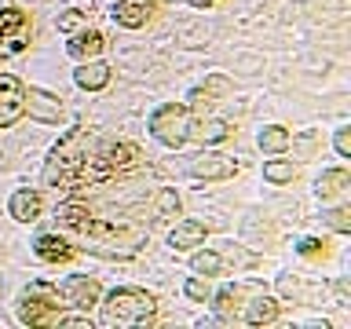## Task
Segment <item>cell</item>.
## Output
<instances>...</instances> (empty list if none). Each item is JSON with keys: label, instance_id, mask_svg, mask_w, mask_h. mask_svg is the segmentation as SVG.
Wrapping results in <instances>:
<instances>
[{"label": "cell", "instance_id": "6da1fadb", "mask_svg": "<svg viewBox=\"0 0 351 329\" xmlns=\"http://www.w3.org/2000/svg\"><path fill=\"white\" fill-rule=\"evenodd\" d=\"M59 223L77 230L84 241H88V252H95V256H106V260H128L136 256L139 245H143V234L132 227H117V223H103V219H95L88 212L84 205H59Z\"/></svg>", "mask_w": 351, "mask_h": 329}, {"label": "cell", "instance_id": "7a4b0ae2", "mask_svg": "<svg viewBox=\"0 0 351 329\" xmlns=\"http://www.w3.org/2000/svg\"><path fill=\"white\" fill-rule=\"evenodd\" d=\"M95 147H99V139L88 128H70L55 143L51 158L44 164V183L55 186V191H81V172Z\"/></svg>", "mask_w": 351, "mask_h": 329}, {"label": "cell", "instance_id": "3957f363", "mask_svg": "<svg viewBox=\"0 0 351 329\" xmlns=\"http://www.w3.org/2000/svg\"><path fill=\"white\" fill-rule=\"evenodd\" d=\"M143 164V150L136 143H99L81 172V186H99L114 175H125Z\"/></svg>", "mask_w": 351, "mask_h": 329}, {"label": "cell", "instance_id": "277c9868", "mask_svg": "<svg viewBox=\"0 0 351 329\" xmlns=\"http://www.w3.org/2000/svg\"><path fill=\"white\" fill-rule=\"evenodd\" d=\"M99 307H103V326H150L158 318V300L136 285H121Z\"/></svg>", "mask_w": 351, "mask_h": 329}, {"label": "cell", "instance_id": "5b68a950", "mask_svg": "<svg viewBox=\"0 0 351 329\" xmlns=\"http://www.w3.org/2000/svg\"><path fill=\"white\" fill-rule=\"evenodd\" d=\"M62 296L55 285L48 282H37V285H29L26 293L19 296V318L26 326H59V318H62Z\"/></svg>", "mask_w": 351, "mask_h": 329}, {"label": "cell", "instance_id": "8992f818", "mask_svg": "<svg viewBox=\"0 0 351 329\" xmlns=\"http://www.w3.org/2000/svg\"><path fill=\"white\" fill-rule=\"evenodd\" d=\"M150 132H154V139L165 143V147H183L186 136H191V110L180 106V103L158 106L150 117Z\"/></svg>", "mask_w": 351, "mask_h": 329}, {"label": "cell", "instance_id": "52a82bcc", "mask_svg": "<svg viewBox=\"0 0 351 329\" xmlns=\"http://www.w3.org/2000/svg\"><path fill=\"white\" fill-rule=\"evenodd\" d=\"M33 22L22 8H0V55H19L29 48Z\"/></svg>", "mask_w": 351, "mask_h": 329}, {"label": "cell", "instance_id": "ba28073f", "mask_svg": "<svg viewBox=\"0 0 351 329\" xmlns=\"http://www.w3.org/2000/svg\"><path fill=\"white\" fill-rule=\"evenodd\" d=\"M59 296L66 307H81V311H92L99 304V282L88 278V274H70L62 285H59Z\"/></svg>", "mask_w": 351, "mask_h": 329}, {"label": "cell", "instance_id": "9c48e42d", "mask_svg": "<svg viewBox=\"0 0 351 329\" xmlns=\"http://www.w3.org/2000/svg\"><path fill=\"white\" fill-rule=\"evenodd\" d=\"M22 99H26V84L11 73H0V128H11L22 114H26V110H22Z\"/></svg>", "mask_w": 351, "mask_h": 329}, {"label": "cell", "instance_id": "30bf717a", "mask_svg": "<svg viewBox=\"0 0 351 329\" xmlns=\"http://www.w3.org/2000/svg\"><path fill=\"white\" fill-rule=\"evenodd\" d=\"M22 110L40 121V125H55V121L62 117V103L48 92H40V88H26V99H22Z\"/></svg>", "mask_w": 351, "mask_h": 329}, {"label": "cell", "instance_id": "8fae6325", "mask_svg": "<svg viewBox=\"0 0 351 329\" xmlns=\"http://www.w3.org/2000/svg\"><path fill=\"white\" fill-rule=\"evenodd\" d=\"M158 11V0H117L114 8V22L125 29H143Z\"/></svg>", "mask_w": 351, "mask_h": 329}, {"label": "cell", "instance_id": "7c38bea8", "mask_svg": "<svg viewBox=\"0 0 351 329\" xmlns=\"http://www.w3.org/2000/svg\"><path fill=\"white\" fill-rule=\"evenodd\" d=\"M234 172H238V161L230 154H202L191 164V175H197V180H230Z\"/></svg>", "mask_w": 351, "mask_h": 329}, {"label": "cell", "instance_id": "4fadbf2b", "mask_svg": "<svg viewBox=\"0 0 351 329\" xmlns=\"http://www.w3.org/2000/svg\"><path fill=\"white\" fill-rule=\"evenodd\" d=\"M238 318L245 326H271L274 318H278V304H274V296H267V293H252V300L241 304Z\"/></svg>", "mask_w": 351, "mask_h": 329}, {"label": "cell", "instance_id": "5bb4252c", "mask_svg": "<svg viewBox=\"0 0 351 329\" xmlns=\"http://www.w3.org/2000/svg\"><path fill=\"white\" fill-rule=\"evenodd\" d=\"M11 216L19 219V223H33V219H40L44 212V202H40V194L37 191H29V186H22V191L11 194Z\"/></svg>", "mask_w": 351, "mask_h": 329}, {"label": "cell", "instance_id": "9a60e30c", "mask_svg": "<svg viewBox=\"0 0 351 329\" xmlns=\"http://www.w3.org/2000/svg\"><path fill=\"white\" fill-rule=\"evenodd\" d=\"M33 249H37V256L48 260V263H66V260H73V245H70L66 238H59V234H40L37 241H33Z\"/></svg>", "mask_w": 351, "mask_h": 329}, {"label": "cell", "instance_id": "2e32d148", "mask_svg": "<svg viewBox=\"0 0 351 329\" xmlns=\"http://www.w3.org/2000/svg\"><path fill=\"white\" fill-rule=\"evenodd\" d=\"M66 48H70L73 59L88 62V59H95V55L106 48V37H103L99 29H84V33H77V37H70V44H66Z\"/></svg>", "mask_w": 351, "mask_h": 329}, {"label": "cell", "instance_id": "e0dca14e", "mask_svg": "<svg viewBox=\"0 0 351 329\" xmlns=\"http://www.w3.org/2000/svg\"><path fill=\"white\" fill-rule=\"evenodd\" d=\"M348 186H351V175L344 169H329L322 172V180H318V202H337V197H344L348 194Z\"/></svg>", "mask_w": 351, "mask_h": 329}, {"label": "cell", "instance_id": "ac0fdd59", "mask_svg": "<svg viewBox=\"0 0 351 329\" xmlns=\"http://www.w3.org/2000/svg\"><path fill=\"white\" fill-rule=\"evenodd\" d=\"M169 245H172V249H180V252L205 245V223H197V219H183V223L172 230Z\"/></svg>", "mask_w": 351, "mask_h": 329}, {"label": "cell", "instance_id": "d6986e66", "mask_svg": "<svg viewBox=\"0 0 351 329\" xmlns=\"http://www.w3.org/2000/svg\"><path fill=\"white\" fill-rule=\"evenodd\" d=\"M73 81L81 84L84 92H103V88L110 84V66H106V62H95V59H92V62H84L81 70L73 73Z\"/></svg>", "mask_w": 351, "mask_h": 329}, {"label": "cell", "instance_id": "ffe728a7", "mask_svg": "<svg viewBox=\"0 0 351 329\" xmlns=\"http://www.w3.org/2000/svg\"><path fill=\"white\" fill-rule=\"evenodd\" d=\"M227 136H230L227 121H219V117H202L197 125L191 121V136H186V139H197V143H223Z\"/></svg>", "mask_w": 351, "mask_h": 329}, {"label": "cell", "instance_id": "44dd1931", "mask_svg": "<svg viewBox=\"0 0 351 329\" xmlns=\"http://www.w3.org/2000/svg\"><path fill=\"white\" fill-rule=\"evenodd\" d=\"M245 293V285H234V289H223L216 296V315H219V322H234V318L241 315V304H238V296Z\"/></svg>", "mask_w": 351, "mask_h": 329}, {"label": "cell", "instance_id": "7402d4cb", "mask_svg": "<svg viewBox=\"0 0 351 329\" xmlns=\"http://www.w3.org/2000/svg\"><path fill=\"white\" fill-rule=\"evenodd\" d=\"M285 147H289V132L282 125H271V128L260 132V150L263 154H282Z\"/></svg>", "mask_w": 351, "mask_h": 329}, {"label": "cell", "instance_id": "603a6c76", "mask_svg": "<svg viewBox=\"0 0 351 329\" xmlns=\"http://www.w3.org/2000/svg\"><path fill=\"white\" fill-rule=\"evenodd\" d=\"M227 92H230V84L223 81V77H208V84L205 88H194L191 99H194V103H208L213 95H227Z\"/></svg>", "mask_w": 351, "mask_h": 329}, {"label": "cell", "instance_id": "cb8c5ba5", "mask_svg": "<svg viewBox=\"0 0 351 329\" xmlns=\"http://www.w3.org/2000/svg\"><path fill=\"white\" fill-rule=\"evenodd\" d=\"M263 175H267V180L271 183H293V175H296V169H293V164L289 161H267V164H263Z\"/></svg>", "mask_w": 351, "mask_h": 329}, {"label": "cell", "instance_id": "d4e9b609", "mask_svg": "<svg viewBox=\"0 0 351 329\" xmlns=\"http://www.w3.org/2000/svg\"><path fill=\"white\" fill-rule=\"evenodd\" d=\"M296 252L307 256V260H326L329 256V245H326V241H318V238H304L300 245H296Z\"/></svg>", "mask_w": 351, "mask_h": 329}, {"label": "cell", "instance_id": "484cf974", "mask_svg": "<svg viewBox=\"0 0 351 329\" xmlns=\"http://www.w3.org/2000/svg\"><path fill=\"white\" fill-rule=\"evenodd\" d=\"M219 267H223V260H219L216 252H197L194 256V271L197 274H219Z\"/></svg>", "mask_w": 351, "mask_h": 329}, {"label": "cell", "instance_id": "4316f807", "mask_svg": "<svg viewBox=\"0 0 351 329\" xmlns=\"http://www.w3.org/2000/svg\"><path fill=\"white\" fill-rule=\"evenodd\" d=\"M326 223L333 230H340V234H348V230H351V212L340 205V208H333V212H326Z\"/></svg>", "mask_w": 351, "mask_h": 329}, {"label": "cell", "instance_id": "83f0119b", "mask_svg": "<svg viewBox=\"0 0 351 329\" xmlns=\"http://www.w3.org/2000/svg\"><path fill=\"white\" fill-rule=\"evenodd\" d=\"M81 26H88L84 11H66V15H59V29L62 33H73V29H81Z\"/></svg>", "mask_w": 351, "mask_h": 329}, {"label": "cell", "instance_id": "f1b7e54d", "mask_svg": "<svg viewBox=\"0 0 351 329\" xmlns=\"http://www.w3.org/2000/svg\"><path fill=\"white\" fill-rule=\"evenodd\" d=\"M158 212L161 216H180V197H176L172 191H161L158 194Z\"/></svg>", "mask_w": 351, "mask_h": 329}, {"label": "cell", "instance_id": "f546056e", "mask_svg": "<svg viewBox=\"0 0 351 329\" xmlns=\"http://www.w3.org/2000/svg\"><path fill=\"white\" fill-rule=\"evenodd\" d=\"M333 147H337V154H351V128H337V136H333Z\"/></svg>", "mask_w": 351, "mask_h": 329}, {"label": "cell", "instance_id": "4dcf8cb0", "mask_svg": "<svg viewBox=\"0 0 351 329\" xmlns=\"http://www.w3.org/2000/svg\"><path fill=\"white\" fill-rule=\"evenodd\" d=\"M186 296H194V300H205V296H208V285H205L202 278H191V282H186Z\"/></svg>", "mask_w": 351, "mask_h": 329}, {"label": "cell", "instance_id": "1f68e13d", "mask_svg": "<svg viewBox=\"0 0 351 329\" xmlns=\"http://www.w3.org/2000/svg\"><path fill=\"white\" fill-rule=\"evenodd\" d=\"M194 8H213V4H219V0H191Z\"/></svg>", "mask_w": 351, "mask_h": 329}]
</instances>
